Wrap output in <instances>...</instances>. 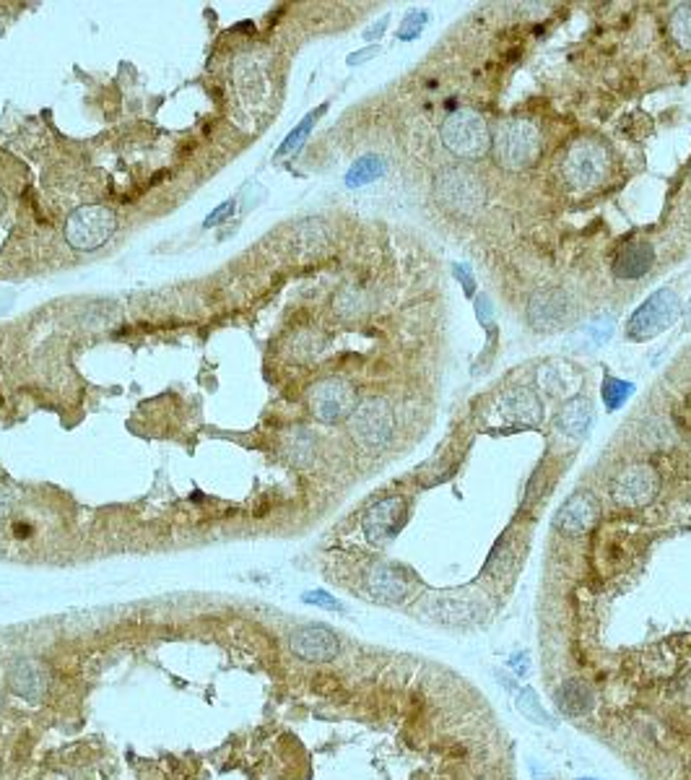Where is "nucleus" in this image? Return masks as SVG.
<instances>
[{
	"instance_id": "nucleus-1",
	"label": "nucleus",
	"mask_w": 691,
	"mask_h": 780,
	"mask_svg": "<svg viewBox=\"0 0 691 780\" xmlns=\"http://www.w3.org/2000/svg\"><path fill=\"white\" fill-rule=\"evenodd\" d=\"M562 180L569 191L592 193L603 187L611 177V151L600 138L585 136L564 151Z\"/></svg>"
},
{
	"instance_id": "nucleus-2",
	"label": "nucleus",
	"mask_w": 691,
	"mask_h": 780,
	"mask_svg": "<svg viewBox=\"0 0 691 780\" xmlns=\"http://www.w3.org/2000/svg\"><path fill=\"white\" fill-rule=\"evenodd\" d=\"M494 157L497 164L505 167L507 172L530 170L541 157V134L533 123L522 121V117H509L502 121L494 136Z\"/></svg>"
},
{
	"instance_id": "nucleus-3",
	"label": "nucleus",
	"mask_w": 691,
	"mask_h": 780,
	"mask_svg": "<svg viewBox=\"0 0 691 780\" xmlns=\"http://www.w3.org/2000/svg\"><path fill=\"white\" fill-rule=\"evenodd\" d=\"M439 136H442L445 149L460 159H481L492 146L484 117L476 110H458L445 117Z\"/></svg>"
},
{
	"instance_id": "nucleus-4",
	"label": "nucleus",
	"mask_w": 691,
	"mask_h": 780,
	"mask_svg": "<svg viewBox=\"0 0 691 780\" xmlns=\"http://www.w3.org/2000/svg\"><path fill=\"white\" fill-rule=\"evenodd\" d=\"M681 318V299L673 289H658L642 308L630 318L626 336L632 341H650L668 331Z\"/></svg>"
},
{
	"instance_id": "nucleus-5",
	"label": "nucleus",
	"mask_w": 691,
	"mask_h": 780,
	"mask_svg": "<svg viewBox=\"0 0 691 780\" xmlns=\"http://www.w3.org/2000/svg\"><path fill=\"white\" fill-rule=\"evenodd\" d=\"M117 219L107 206H81L68 216L66 240L76 250H96L115 234Z\"/></svg>"
},
{
	"instance_id": "nucleus-6",
	"label": "nucleus",
	"mask_w": 691,
	"mask_h": 780,
	"mask_svg": "<svg viewBox=\"0 0 691 780\" xmlns=\"http://www.w3.org/2000/svg\"><path fill=\"white\" fill-rule=\"evenodd\" d=\"M393 411L385 401L380 399H369L361 403V406L354 409L352 414V437L359 448H365L369 452L382 450L393 437Z\"/></svg>"
},
{
	"instance_id": "nucleus-7",
	"label": "nucleus",
	"mask_w": 691,
	"mask_h": 780,
	"mask_svg": "<svg viewBox=\"0 0 691 780\" xmlns=\"http://www.w3.org/2000/svg\"><path fill=\"white\" fill-rule=\"evenodd\" d=\"M660 473L650 463H634L613 479V503L626 511H640L658 497Z\"/></svg>"
},
{
	"instance_id": "nucleus-8",
	"label": "nucleus",
	"mask_w": 691,
	"mask_h": 780,
	"mask_svg": "<svg viewBox=\"0 0 691 780\" xmlns=\"http://www.w3.org/2000/svg\"><path fill=\"white\" fill-rule=\"evenodd\" d=\"M310 409L320 422L333 424L346 420V416H352L356 409L354 388L348 386L346 380H338V378L318 382L310 393Z\"/></svg>"
},
{
	"instance_id": "nucleus-9",
	"label": "nucleus",
	"mask_w": 691,
	"mask_h": 780,
	"mask_svg": "<svg viewBox=\"0 0 691 780\" xmlns=\"http://www.w3.org/2000/svg\"><path fill=\"white\" fill-rule=\"evenodd\" d=\"M437 195L445 206L452 208V211L468 214L476 206H481V200H484V187H481V183L471 175V172L452 167V170H445L442 175H439Z\"/></svg>"
},
{
	"instance_id": "nucleus-10",
	"label": "nucleus",
	"mask_w": 691,
	"mask_h": 780,
	"mask_svg": "<svg viewBox=\"0 0 691 780\" xmlns=\"http://www.w3.org/2000/svg\"><path fill=\"white\" fill-rule=\"evenodd\" d=\"M289 647L297 658L310 661V664H325V661H333L338 656L341 643L336 632L327 630V627L307 624L299 627L295 635H291Z\"/></svg>"
},
{
	"instance_id": "nucleus-11",
	"label": "nucleus",
	"mask_w": 691,
	"mask_h": 780,
	"mask_svg": "<svg viewBox=\"0 0 691 780\" xmlns=\"http://www.w3.org/2000/svg\"><path fill=\"white\" fill-rule=\"evenodd\" d=\"M598 520H600V505L596 494L575 492L567 503L560 507V513H556L554 518V526L567 536H585L596 528Z\"/></svg>"
},
{
	"instance_id": "nucleus-12",
	"label": "nucleus",
	"mask_w": 691,
	"mask_h": 780,
	"mask_svg": "<svg viewBox=\"0 0 691 780\" xmlns=\"http://www.w3.org/2000/svg\"><path fill=\"white\" fill-rule=\"evenodd\" d=\"M406 524V500L403 497H385L375 503L365 515V534L372 544L393 539Z\"/></svg>"
},
{
	"instance_id": "nucleus-13",
	"label": "nucleus",
	"mask_w": 691,
	"mask_h": 780,
	"mask_svg": "<svg viewBox=\"0 0 691 780\" xmlns=\"http://www.w3.org/2000/svg\"><path fill=\"white\" fill-rule=\"evenodd\" d=\"M9 685L26 702H39L50 687L47 666L37 658H19L9 668Z\"/></svg>"
},
{
	"instance_id": "nucleus-14",
	"label": "nucleus",
	"mask_w": 691,
	"mask_h": 780,
	"mask_svg": "<svg viewBox=\"0 0 691 780\" xmlns=\"http://www.w3.org/2000/svg\"><path fill=\"white\" fill-rule=\"evenodd\" d=\"M502 416L513 424H526V427H533V424L541 422V401L535 399L533 390L528 388H515L502 399L499 403Z\"/></svg>"
},
{
	"instance_id": "nucleus-15",
	"label": "nucleus",
	"mask_w": 691,
	"mask_h": 780,
	"mask_svg": "<svg viewBox=\"0 0 691 780\" xmlns=\"http://www.w3.org/2000/svg\"><path fill=\"white\" fill-rule=\"evenodd\" d=\"M653 261L655 253L650 242H632V245H624L619 250L617 261H613V276L624 278V282L642 278L653 268Z\"/></svg>"
},
{
	"instance_id": "nucleus-16",
	"label": "nucleus",
	"mask_w": 691,
	"mask_h": 780,
	"mask_svg": "<svg viewBox=\"0 0 691 780\" xmlns=\"http://www.w3.org/2000/svg\"><path fill=\"white\" fill-rule=\"evenodd\" d=\"M367 588H369V594L377 598V601H385V604L403 601V598H406V594H408L406 577L388 565L375 567L372 573L367 575Z\"/></svg>"
},
{
	"instance_id": "nucleus-17",
	"label": "nucleus",
	"mask_w": 691,
	"mask_h": 780,
	"mask_svg": "<svg viewBox=\"0 0 691 780\" xmlns=\"http://www.w3.org/2000/svg\"><path fill=\"white\" fill-rule=\"evenodd\" d=\"M530 323L535 329H554L564 320V312H567V297L562 291H543V295H535L533 302H530Z\"/></svg>"
},
{
	"instance_id": "nucleus-18",
	"label": "nucleus",
	"mask_w": 691,
	"mask_h": 780,
	"mask_svg": "<svg viewBox=\"0 0 691 780\" xmlns=\"http://www.w3.org/2000/svg\"><path fill=\"white\" fill-rule=\"evenodd\" d=\"M556 706H560L562 713L569 715V719H583V715H588L592 710L590 687L579 679L564 681V685L556 689Z\"/></svg>"
},
{
	"instance_id": "nucleus-19",
	"label": "nucleus",
	"mask_w": 691,
	"mask_h": 780,
	"mask_svg": "<svg viewBox=\"0 0 691 780\" xmlns=\"http://www.w3.org/2000/svg\"><path fill=\"white\" fill-rule=\"evenodd\" d=\"M592 424V403L588 399H572L564 403V409L560 411V420H556V427H560L564 435L575 437V440H583L590 432Z\"/></svg>"
},
{
	"instance_id": "nucleus-20",
	"label": "nucleus",
	"mask_w": 691,
	"mask_h": 780,
	"mask_svg": "<svg viewBox=\"0 0 691 780\" xmlns=\"http://www.w3.org/2000/svg\"><path fill=\"white\" fill-rule=\"evenodd\" d=\"M539 380L541 386L554 395H564L579 386V375L572 370L569 365H564V362H551V365L543 367L539 372Z\"/></svg>"
},
{
	"instance_id": "nucleus-21",
	"label": "nucleus",
	"mask_w": 691,
	"mask_h": 780,
	"mask_svg": "<svg viewBox=\"0 0 691 780\" xmlns=\"http://www.w3.org/2000/svg\"><path fill=\"white\" fill-rule=\"evenodd\" d=\"M385 175V162L380 157L369 154L361 157L359 162H354L352 170L346 172V185L348 187H365L369 183H375L377 177Z\"/></svg>"
},
{
	"instance_id": "nucleus-22",
	"label": "nucleus",
	"mask_w": 691,
	"mask_h": 780,
	"mask_svg": "<svg viewBox=\"0 0 691 780\" xmlns=\"http://www.w3.org/2000/svg\"><path fill=\"white\" fill-rule=\"evenodd\" d=\"M671 37L683 53H691V5H679L671 13Z\"/></svg>"
},
{
	"instance_id": "nucleus-23",
	"label": "nucleus",
	"mask_w": 691,
	"mask_h": 780,
	"mask_svg": "<svg viewBox=\"0 0 691 780\" xmlns=\"http://www.w3.org/2000/svg\"><path fill=\"white\" fill-rule=\"evenodd\" d=\"M323 110H325V104H323V107H320V110H315V113H310V115H307V117H304V121H302V123H299L295 130H291V134H289V138H286V141H284L281 146H278L276 157H289V154H295V151L299 149V146H302V144H304V138H307V134H310V130H312V125H315V123H318V117H320V113H323Z\"/></svg>"
},
{
	"instance_id": "nucleus-24",
	"label": "nucleus",
	"mask_w": 691,
	"mask_h": 780,
	"mask_svg": "<svg viewBox=\"0 0 691 780\" xmlns=\"http://www.w3.org/2000/svg\"><path fill=\"white\" fill-rule=\"evenodd\" d=\"M632 393H634L632 382H624V380H617V378H606V382H603V401H606V406H609L611 411L619 409L621 403L630 399Z\"/></svg>"
},
{
	"instance_id": "nucleus-25",
	"label": "nucleus",
	"mask_w": 691,
	"mask_h": 780,
	"mask_svg": "<svg viewBox=\"0 0 691 780\" xmlns=\"http://www.w3.org/2000/svg\"><path fill=\"white\" fill-rule=\"evenodd\" d=\"M518 708L522 710V713L528 715V719H533V721H539V723H546V719H549V715L543 713V710L539 708V700L533 698V692H530V689H526V692L520 695Z\"/></svg>"
},
{
	"instance_id": "nucleus-26",
	"label": "nucleus",
	"mask_w": 691,
	"mask_h": 780,
	"mask_svg": "<svg viewBox=\"0 0 691 780\" xmlns=\"http://www.w3.org/2000/svg\"><path fill=\"white\" fill-rule=\"evenodd\" d=\"M424 21H427V13H422V11H416V13H411V16L406 19V24L401 26V39H414L418 32H422V26H424Z\"/></svg>"
},
{
	"instance_id": "nucleus-27",
	"label": "nucleus",
	"mask_w": 691,
	"mask_h": 780,
	"mask_svg": "<svg viewBox=\"0 0 691 780\" xmlns=\"http://www.w3.org/2000/svg\"><path fill=\"white\" fill-rule=\"evenodd\" d=\"M590 333H592V339L598 341V344H603L606 339H611V333H613V320L611 318H598L596 323L590 325Z\"/></svg>"
},
{
	"instance_id": "nucleus-28",
	"label": "nucleus",
	"mask_w": 691,
	"mask_h": 780,
	"mask_svg": "<svg viewBox=\"0 0 691 780\" xmlns=\"http://www.w3.org/2000/svg\"><path fill=\"white\" fill-rule=\"evenodd\" d=\"M307 604H318L325 606V609H341V604L333 598L331 594H323V590H310V594H304Z\"/></svg>"
},
{
	"instance_id": "nucleus-29",
	"label": "nucleus",
	"mask_w": 691,
	"mask_h": 780,
	"mask_svg": "<svg viewBox=\"0 0 691 780\" xmlns=\"http://www.w3.org/2000/svg\"><path fill=\"white\" fill-rule=\"evenodd\" d=\"M232 211H234V200H229V204H221L211 216H208L206 227H216V225H219V221H224L227 216H232Z\"/></svg>"
},
{
	"instance_id": "nucleus-30",
	"label": "nucleus",
	"mask_w": 691,
	"mask_h": 780,
	"mask_svg": "<svg viewBox=\"0 0 691 780\" xmlns=\"http://www.w3.org/2000/svg\"><path fill=\"white\" fill-rule=\"evenodd\" d=\"M375 53H377V47H372V50H365V55H352V58H348V62H352V66H356V62H361V60L372 58Z\"/></svg>"
},
{
	"instance_id": "nucleus-31",
	"label": "nucleus",
	"mask_w": 691,
	"mask_h": 780,
	"mask_svg": "<svg viewBox=\"0 0 691 780\" xmlns=\"http://www.w3.org/2000/svg\"><path fill=\"white\" fill-rule=\"evenodd\" d=\"M3 513H5V492L0 490V515H3Z\"/></svg>"
},
{
	"instance_id": "nucleus-32",
	"label": "nucleus",
	"mask_w": 691,
	"mask_h": 780,
	"mask_svg": "<svg viewBox=\"0 0 691 780\" xmlns=\"http://www.w3.org/2000/svg\"><path fill=\"white\" fill-rule=\"evenodd\" d=\"M0 211H3V193H0Z\"/></svg>"
},
{
	"instance_id": "nucleus-33",
	"label": "nucleus",
	"mask_w": 691,
	"mask_h": 780,
	"mask_svg": "<svg viewBox=\"0 0 691 780\" xmlns=\"http://www.w3.org/2000/svg\"><path fill=\"white\" fill-rule=\"evenodd\" d=\"M689 318H691V312H689Z\"/></svg>"
}]
</instances>
